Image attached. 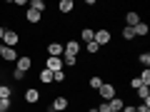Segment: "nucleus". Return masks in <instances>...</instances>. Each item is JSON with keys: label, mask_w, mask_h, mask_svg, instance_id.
Listing matches in <instances>:
<instances>
[{"label": "nucleus", "mask_w": 150, "mask_h": 112, "mask_svg": "<svg viewBox=\"0 0 150 112\" xmlns=\"http://www.w3.org/2000/svg\"><path fill=\"white\" fill-rule=\"evenodd\" d=\"M98 95L103 97V102H110L112 97H118V95H115V85H110V82H103L100 90H98Z\"/></svg>", "instance_id": "obj_1"}, {"label": "nucleus", "mask_w": 150, "mask_h": 112, "mask_svg": "<svg viewBox=\"0 0 150 112\" xmlns=\"http://www.w3.org/2000/svg\"><path fill=\"white\" fill-rule=\"evenodd\" d=\"M110 37H112V35H110V30H108V27H100V30H98L95 35H93V40H95V43L100 45V48H105V45L110 43Z\"/></svg>", "instance_id": "obj_2"}, {"label": "nucleus", "mask_w": 150, "mask_h": 112, "mask_svg": "<svg viewBox=\"0 0 150 112\" xmlns=\"http://www.w3.org/2000/svg\"><path fill=\"white\" fill-rule=\"evenodd\" d=\"M0 57L5 62H15L18 60V50L15 48H8V45H0Z\"/></svg>", "instance_id": "obj_3"}, {"label": "nucleus", "mask_w": 150, "mask_h": 112, "mask_svg": "<svg viewBox=\"0 0 150 112\" xmlns=\"http://www.w3.org/2000/svg\"><path fill=\"white\" fill-rule=\"evenodd\" d=\"M63 50H65V52L63 55H73V57H78V52H80V43H78V40H68V43H65L63 45Z\"/></svg>", "instance_id": "obj_4"}, {"label": "nucleus", "mask_w": 150, "mask_h": 112, "mask_svg": "<svg viewBox=\"0 0 150 112\" xmlns=\"http://www.w3.org/2000/svg\"><path fill=\"white\" fill-rule=\"evenodd\" d=\"M18 43H20V35H18L15 30H5V37H3V45H8V48H15Z\"/></svg>", "instance_id": "obj_5"}, {"label": "nucleus", "mask_w": 150, "mask_h": 112, "mask_svg": "<svg viewBox=\"0 0 150 112\" xmlns=\"http://www.w3.org/2000/svg\"><path fill=\"white\" fill-rule=\"evenodd\" d=\"M45 70H50V72H60V70H63V57H48V60H45Z\"/></svg>", "instance_id": "obj_6"}, {"label": "nucleus", "mask_w": 150, "mask_h": 112, "mask_svg": "<svg viewBox=\"0 0 150 112\" xmlns=\"http://www.w3.org/2000/svg\"><path fill=\"white\" fill-rule=\"evenodd\" d=\"M68 107H70V100L60 95V97L53 100V107H50V110H53V112H63V110H68Z\"/></svg>", "instance_id": "obj_7"}, {"label": "nucleus", "mask_w": 150, "mask_h": 112, "mask_svg": "<svg viewBox=\"0 0 150 112\" xmlns=\"http://www.w3.org/2000/svg\"><path fill=\"white\" fill-rule=\"evenodd\" d=\"M38 100H40V90H35V87H28V90H25V102H28V105H35Z\"/></svg>", "instance_id": "obj_8"}, {"label": "nucleus", "mask_w": 150, "mask_h": 112, "mask_svg": "<svg viewBox=\"0 0 150 112\" xmlns=\"http://www.w3.org/2000/svg\"><path fill=\"white\" fill-rule=\"evenodd\" d=\"M63 52H65V50H63L60 43H50L48 45V57H63Z\"/></svg>", "instance_id": "obj_9"}, {"label": "nucleus", "mask_w": 150, "mask_h": 112, "mask_svg": "<svg viewBox=\"0 0 150 112\" xmlns=\"http://www.w3.org/2000/svg\"><path fill=\"white\" fill-rule=\"evenodd\" d=\"M15 62H18V67H15V70H20V72H25V75H28V70H30L33 60H30V57H18Z\"/></svg>", "instance_id": "obj_10"}, {"label": "nucleus", "mask_w": 150, "mask_h": 112, "mask_svg": "<svg viewBox=\"0 0 150 112\" xmlns=\"http://www.w3.org/2000/svg\"><path fill=\"white\" fill-rule=\"evenodd\" d=\"M140 22V15L138 13H125V27H135Z\"/></svg>", "instance_id": "obj_11"}, {"label": "nucleus", "mask_w": 150, "mask_h": 112, "mask_svg": "<svg viewBox=\"0 0 150 112\" xmlns=\"http://www.w3.org/2000/svg\"><path fill=\"white\" fill-rule=\"evenodd\" d=\"M40 18H43V15H40V13H35V10H30V8L25 10V20L30 22V25H38V22H40Z\"/></svg>", "instance_id": "obj_12"}, {"label": "nucleus", "mask_w": 150, "mask_h": 112, "mask_svg": "<svg viewBox=\"0 0 150 112\" xmlns=\"http://www.w3.org/2000/svg\"><path fill=\"white\" fill-rule=\"evenodd\" d=\"M135 92H138V97H140L143 102H150V85H143V87H138Z\"/></svg>", "instance_id": "obj_13"}, {"label": "nucleus", "mask_w": 150, "mask_h": 112, "mask_svg": "<svg viewBox=\"0 0 150 112\" xmlns=\"http://www.w3.org/2000/svg\"><path fill=\"white\" fill-rule=\"evenodd\" d=\"M108 107H110L112 112H120V110H123V107H125V102L120 100V97H112V100L108 102Z\"/></svg>", "instance_id": "obj_14"}, {"label": "nucleus", "mask_w": 150, "mask_h": 112, "mask_svg": "<svg viewBox=\"0 0 150 112\" xmlns=\"http://www.w3.org/2000/svg\"><path fill=\"white\" fill-rule=\"evenodd\" d=\"M28 8L35 10V13H40V15L45 13V3H43V0H30V5H28Z\"/></svg>", "instance_id": "obj_15"}, {"label": "nucleus", "mask_w": 150, "mask_h": 112, "mask_svg": "<svg viewBox=\"0 0 150 112\" xmlns=\"http://www.w3.org/2000/svg\"><path fill=\"white\" fill-rule=\"evenodd\" d=\"M40 82H43V85H50V82H53V72H50V70H40Z\"/></svg>", "instance_id": "obj_16"}, {"label": "nucleus", "mask_w": 150, "mask_h": 112, "mask_svg": "<svg viewBox=\"0 0 150 112\" xmlns=\"http://www.w3.org/2000/svg\"><path fill=\"white\" fill-rule=\"evenodd\" d=\"M93 35H95V30H93V27H83V30H80L83 43H90V40H93Z\"/></svg>", "instance_id": "obj_17"}, {"label": "nucleus", "mask_w": 150, "mask_h": 112, "mask_svg": "<svg viewBox=\"0 0 150 112\" xmlns=\"http://www.w3.org/2000/svg\"><path fill=\"white\" fill-rule=\"evenodd\" d=\"M10 95H13L10 85H0V100H10Z\"/></svg>", "instance_id": "obj_18"}, {"label": "nucleus", "mask_w": 150, "mask_h": 112, "mask_svg": "<svg viewBox=\"0 0 150 112\" xmlns=\"http://www.w3.org/2000/svg\"><path fill=\"white\" fill-rule=\"evenodd\" d=\"M60 13H70V10H73V8H75V3H73V0H60Z\"/></svg>", "instance_id": "obj_19"}, {"label": "nucleus", "mask_w": 150, "mask_h": 112, "mask_svg": "<svg viewBox=\"0 0 150 112\" xmlns=\"http://www.w3.org/2000/svg\"><path fill=\"white\" fill-rule=\"evenodd\" d=\"M148 30H150V27H148V25H145V22H143V20H140V22H138V25H135V27H133V32H135V35H148Z\"/></svg>", "instance_id": "obj_20"}, {"label": "nucleus", "mask_w": 150, "mask_h": 112, "mask_svg": "<svg viewBox=\"0 0 150 112\" xmlns=\"http://www.w3.org/2000/svg\"><path fill=\"white\" fill-rule=\"evenodd\" d=\"M78 65V57H73V55H63V67H75Z\"/></svg>", "instance_id": "obj_21"}, {"label": "nucleus", "mask_w": 150, "mask_h": 112, "mask_svg": "<svg viewBox=\"0 0 150 112\" xmlns=\"http://www.w3.org/2000/svg\"><path fill=\"white\" fill-rule=\"evenodd\" d=\"M143 85H150V70L148 67H143V72H140V77H138Z\"/></svg>", "instance_id": "obj_22"}, {"label": "nucleus", "mask_w": 150, "mask_h": 112, "mask_svg": "<svg viewBox=\"0 0 150 112\" xmlns=\"http://www.w3.org/2000/svg\"><path fill=\"white\" fill-rule=\"evenodd\" d=\"M85 50H88V52H90V55H95L98 50H100V45H98L95 40H90V43H85Z\"/></svg>", "instance_id": "obj_23"}, {"label": "nucleus", "mask_w": 150, "mask_h": 112, "mask_svg": "<svg viewBox=\"0 0 150 112\" xmlns=\"http://www.w3.org/2000/svg\"><path fill=\"white\" fill-rule=\"evenodd\" d=\"M88 85L98 92V90H100V85H103V80H100V77H90V82H88Z\"/></svg>", "instance_id": "obj_24"}, {"label": "nucleus", "mask_w": 150, "mask_h": 112, "mask_svg": "<svg viewBox=\"0 0 150 112\" xmlns=\"http://www.w3.org/2000/svg\"><path fill=\"white\" fill-rule=\"evenodd\" d=\"M138 60H140V65H145V67H148V65H150V52H140Z\"/></svg>", "instance_id": "obj_25"}, {"label": "nucleus", "mask_w": 150, "mask_h": 112, "mask_svg": "<svg viewBox=\"0 0 150 112\" xmlns=\"http://www.w3.org/2000/svg\"><path fill=\"white\" fill-rule=\"evenodd\" d=\"M133 37H135L133 27H123V40H133Z\"/></svg>", "instance_id": "obj_26"}, {"label": "nucleus", "mask_w": 150, "mask_h": 112, "mask_svg": "<svg viewBox=\"0 0 150 112\" xmlns=\"http://www.w3.org/2000/svg\"><path fill=\"white\" fill-rule=\"evenodd\" d=\"M53 82H65V72L60 70V72H53Z\"/></svg>", "instance_id": "obj_27"}, {"label": "nucleus", "mask_w": 150, "mask_h": 112, "mask_svg": "<svg viewBox=\"0 0 150 112\" xmlns=\"http://www.w3.org/2000/svg\"><path fill=\"white\" fill-rule=\"evenodd\" d=\"M135 112H150V102H143L140 107H135Z\"/></svg>", "instance_id": "obj_28"}, {"label": "nucleus", "mask_w": 150, "mask_h": 112, "mask_svg": "<svg viewBox=\"0 0 150 112\" xmlns=\"http://www.w3.org/2000/svg\"><path fill=\"white\" fill-rule=\"evenodd\" d=\"M8 107H10V100H0V112H8Z\"/></svg>", "instance_id": "obj_29"}, {"label": "nucleus", "mask_w": 150, "mask_h": 112, "mask_svg": "<svg viewBox=\"0 0 150 112\" xmlns=\"http://www.w3.org/2000/svg\"><path fill=\"white\" fill-rule=\"evenodd\" d=\"M130 87H135V90H138V87H143V82H140L138 77H133V80H130Z\"/></svg>", "instance_id": "obj_30"}, {"label": "nucleus", "mask_w": 150, "mask_h": 112, "mask_svg": "<svg viewBox=\"0 0 150 112\" xmlns=\"http://www.w3.org/2000/svg\"><path fill=\"white\" fill-rule=\"evenodd\" d=\"M13 77H15V80H23V77H25V72H20V70H15V72H13Z\"/></svg>", "instance_id": "obj_31"}, {"label": "nucleus", "mask_w": 150, "mask_h": 112, "mask_svg": "<svg viewBox=\"0 0 150 112\" xmlns=\"http://www.w3.org/2000/svg\"><path fill=\"white\" fill-rule=\"evenodd\" d=\"M120 112H135V107H130V105H125V107H123V110H120Z\"/></svg>", "instance_id": "obj_32"}, {"label": "nucleus", "mask_w": 150, "mask_h": 112, "mask_svg": "<svg viewBox=\"0 0 150 112\" xmlns=\"http://www.w3.org/2000/svg\"><path fill=\"white\" fill-rule=\"evenodd\" d=\"M3 37H5V27L0 25V40H3Z\"/></svg>", "instance_id": "obj_33"}, {"label": "nucleus", "mask_w": 150, "mask_h": 112, "mask_svg": "<svg viewBox=\"0 0 150 112\" xmlns=\"http://www.w3.org/2000/svg\"><path fill=\"white\" fill-rule=\"evenodd\" d=\"M88 112H98V107H90V110H88Z\"/></svg>", "instance_id": "obj_34"}, {"label": "nucleus", "mask_w": 150, "mask_h": 112, "mask_svg": "<svg viewBox=\"0 0 150 112\" xmlns=\"http://www.w3.org/2000/svg\"><path fill=\"white\" fill-rule=\"evenodd\" d=\"M108 112H112V110H108Z\"/></svg>", "instance_id": "obj_35"}]
</instances>
